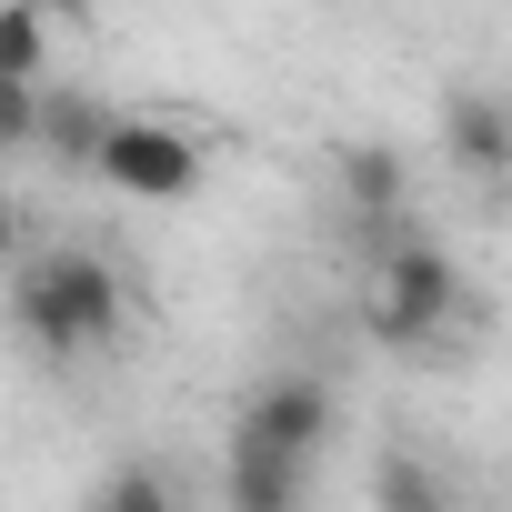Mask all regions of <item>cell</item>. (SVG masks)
<instances>
[{
	"label": "cell",
	"mask_w": 512,
	"mask_h": 512,
	"mask_svg": "<svg viewBox=\"0 0 512 512\" xmlns=\"http://www.w3.org/2000/svg\"><path fill=\"white\" fill-rule=\"evenodd\" d=\"M121 322H131V282L101 262V251H81V241L31 251V262L11 272V332L41 362H81V352L121 342Z\"/></svg>",
	"instance_id": "1"
},
{
	"label": "cell",
	"mask_w": 512,
	"mask_h": 512,
	"mask_svg": "<svg viewBox=\"0 0 512 512\" xmlns=\"http://www.w3.org/2000/svg\"><path fill=\"white\" fill-rule=\"evenodd\" d=\"M452 302H462V272L452 251L422 241V231H392L382 262H372V292H362V332L382 352H432L452 332Z\"/></svg>",
	"instance_id": "2"
},
{
	"label": "cell",
	"mask_w": 512,
	"mask_h": 512,
	"mask_svg": "<svg viewBox=\"0 0 512 512\" xmlns=\"http://www.w3.org/2000/svg\"><path fill=\"white\" fill-rule=\"evenodd\" d=\"M332 422H342V402H332V382L322 372H272L262 392L241 402V422H231V452L221 462H322V442H332Z\"/></svg>",
	"instance_id": "3"
},
{
	"label": "cell",
	"mask_w": 512,
	"mask_h": 512,
	"mask_svg": "<svg viewBox=\"0 0 512 512\" xmlns=\"http://www.w3.org/2000/svg\"><path fill=\"white\" fill-rule=\"evenodd\" d=\"M101 181L131 191V201H191V191H201V151H191V131L121 111V131L101 141Z\"/></svg>",
	"instance_id": "4"
},
{
	"label": "cell",
	"mask_w": 512,
	"mask_h": 512,
	"mask_svg": "<svg viewBox=\"0 0 512 512\" xmlns=\"http://www.w3.org/2000/svg\"><path fill=\"white\" fill-rule=\"evenodd\" d=\"M442 151L472 181H512V91H492V81L442 91Z\"/></svg>",
	"instance_id": "5"
},
{
	"label": "cell",
	"mask_w": 512,
	"mask_h": 512,
	"mask_svg": "<svg viewBox=\"0 0 512 512\" xmlns=\"http://www.w3.org/2000/svg\"><path fill=\"white\" fill-rule=\"evenodd\" d=\"M332 171H342V211H362V221L392 241V231H402V201H412V171H402V151H392V141H352Z\"/></svg>",
	"instance_id": "6"
},
{
	"label": "cell",
	"mask_w": 512,
	"mask_h": 512,
	"mask_svg": "<svg viewBox=\"0 0 512 512\" xmlns=\"http://www.w3.org/2000/svg\"><path fill=\"white\" fill-rule=\"evenodd\" d=\"M111 131H121V111H101L91 91H61V81H51V101H41V151H51V161H91V171H101V141H111Z\"/></svg>",
	"instance_id": "7"
},
{
	"label": "cell",
	"mask_w": 512,
	"mask_h": 512,
	"mask_svg": "<svg viewBox=\"0 0 512 512\" xmlns=\"http://www.w3.org/2000/svg\"><path fill=\"white\" fill-rule=\"evenodd\" d=\"M372 512H462V492H452L442 462H422V452H382V462H372Z\"/></svg>",
	"instance_id": "8"
},
{
	"label": "cell",
	"mask_w": 512,
	"mask_h": 512,
	"mask_svg": "<svg viewBox=\"0 0 512 512\" xmlns=\"http://www.w3.org/2000/svg\"><path fill=\"white\" fill-rule=\"evenodd\" d=\"M221 502L231 512H312V472L302 462H221Z\"/></svg>",
	"instance_id": "9"
},
{
	"label": "cell",
	"mask_w": 512,
	"mask_h": 512,
	"mask_svg": "<svg viewBox=\"0 0 512 512\" xmlns=\"http://www.w3.org/2000/svg\"><path fill=\"white\" fill-rule=\"evenodd\" d=\"M81 512H181V482H171L151 452H131V462H111V472L81 492Z\"/></svg>",
	"instance_id": "10"
},
{
	"label": "cell",
	"mask_w": 512,
	"mask_h": 512,
	"mask_svg": "<svg viewBox=\"0 0 512 512\" xmlns=\"http://www.w3.org/2000/svg\"><path fill=\"white\" fill-rule=\"evenodd\" d=\"M51 21L41 11H21V0H0V81H31V91H51Z\"/></svg>",
	"instance_id": "11"
},
{
	"label": "cell",
	"mask_w": 512,
	"mask_h": 512,
	"mask_svg": "<svg viewBox=\"0 0 512 512\" xmlns=\"http://www.w3.org/2000/svg\"><path fill=\"white\" fill-rule=\"evenodd\" d=\"M41 101H51V91L0 81V151H31V141H41Z\"/></svg>",
	"instance_id": "12"
},
{
	"label": "cell",
	"mask_w": 512,
	"mask_h": 512,
	"mask_svg": "<svg viewBox=\"0 0 512 512\" xmlns=\"http://www.w3.org/2000/svg\"><path fill=\"white\" fill-rule=\"evenodd\" d=\"M21 11H41L51 31H81V21H91V0H21Z\"/></svg>",
	"instance_id": "13"
}]
</instances>
